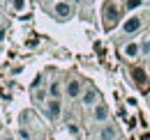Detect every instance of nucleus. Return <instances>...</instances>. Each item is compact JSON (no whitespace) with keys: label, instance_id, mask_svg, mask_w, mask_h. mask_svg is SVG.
Segmentation results:
<instances>
[{"label":"nucleus","instance_id":"nucleus-1","mask_svg":"<svg viewBox=\"0 0 150 140\" xmlns=\"http://www.w3.org/2000/svg\"><path fill=\"white\" fill-rule=\"evenodd\" d=\"M139 30H141V18L139 16H132L122 23V32H125V35H134V32H139Z\"/></svg>","mask_w":150,"mask_h":140},{"label":"nucleus","instance_id":"nucleus-2","mask_svg":"<svg viewBox=\"0 0 150 140\" xmlns=\"http://www.w3.org/2000/svg\"><path fill=\"white\" fill-rule=\"evenodd\" d=\"M81 92H83V88H81V83H79V80H69V83L65 85V94H67L69 99H79V97H81Z\"/></svg>","mask_w":150,"mask_h":140},{"label":"nucleus","instance_id":"nucleus-3","mask_svg":"<svg viewBox=\"0 0 150 140\" xmlns=\"http://www.w3.org/2000/svg\"><path fill=\"white\" fill-rule=\"evenodd\" d=\"M46 110H49V117H51V120H58V117H60V110H62V108H60V101H58V99L46 101Z\"/></svg>","mask_w":150,"mask_h":140},{"label":"nucleus","instance_id":"nucleus-4","mask_svg":"<svg viewBox=\"0 0 150 140\" xmlns=\"http://www.w3.org/2000/svg\"><path fill=\"white\" fill-rule=\"evenodd\" d=\"M106 117H109V108H106L104 104H97L95 106V120L102 122V120H106Z\"/></svg>","mask_w":150,"mask_h":140},{"label":"nucleus","instance_id":"nucleus-5","mask_svg":"<svg viewBox=\"0 0 150 140\" xmlns=\"http://www.w3.org/2000/svg\"><path fill=\"white\" fill-rule=\"evenodd\" d=\"M56 14L60 18H67L69 14H72V7H69L67 2H58V5H56Z\"/></svg>","mask_w":150,"mask_h":140},{"label":"nucleus","instance_id":"nucleus-6","mask_svg":"<svg viewBox=\"0 0 150 140\" xmlns=\"http://www.w3.org/2000/svg\"><path fill=\"white\" fill-rule=\"evenodd\" d=\"M115 138V129L113 126H104L102 133H99V140H113Z\"/></svg>","mask_w":150,"mask_h":140},{"label":"nucleus","instance_id":"nucleus-7","mask_svg":"<svg viewBox=\"0 0 150 140\" xmlns=\"http://www.w3.org/2000/svg\"><path fill=\"white\" fill-rule=\"evenodd\" d=\"M97 101V92L95 90H88L86 94H83V106H93Z\"/></svg>","mask_w":150,"mask_h":140},{"label":"nucleus","instance_id":"nucleus-8","mask_svg":"<svg viewBox=\"0 0 150 140\" xmlns=\"http://www.w3.org/2000/svg\"><path fill=\"white\" fill-rule=\"evenodd\" d=\"M139 53H141L139 44H127V46H125V55H127V57H136Z\"/></svg>","mask_w":150,"mask_h":140},{"label":"nucleus","instance_id":"nucleus-9","mask_svg":"<svg viewBox=\"0 0 150 140\" xmlns=\"http://www.w3.org/2000/svg\"><path fill=\"white\" fill-rule=\"evenodd\" d=\"M115 18H118V12H115V7H113V5H109V7H106V23L113 25V23H115Z\"/></svg>","mask_w":150,"mask_h":140},{"label":"nucleus","instance_id":"nucleus-10","mask_svg":"<svg viewBox=\"0 0 150 140\" xmlns=\"http://www.w3.org/2000/svg\"><path fill=\"white\" fill-rule=\"evenodd\" d=\"M132 78H134L136 83H143V80H146V76H143V71L139 69V67H136V69H132Z\"/></svg>","mask_w":150,"mask_h":140},{"label":"nucleus","instance_id":"nucleus-11","mask_svg":"<svg viewBox=\"0 0 150 140\" xmlns=\"http://www.w3.org/2000/svg\"><path fill=\"white\" fill-rule=\"evenodd\" d=\"M49 92H51V97H53V99H60V85H58V83H53V85L49 88Z\"/></svg>","mask_w":150,"mask_h":140},{"label":"nucleus","instance_id":"nucleus-12","mask_svg":"<svg viewBox=\"0 0 150 140\" xmlns=\"http://www.w3.org/2000/svg\"><path fill=\"white\" fill-rule=\"evenodd\" d=\"M141 7V0H127V9H136Z\"/></svg>","mask_w":150,"mask_h":140},{"label":"nucleus","instance_id":"nucleus-13","mask_svg":"<svg viewBox=\"0 0 150 140\" xmlns=\"http://www.w3.org/2000/svg\"><path fill=\"white\" fill-rule=\"evenodd\" d=\"M14 2V9H23V5H25V0H12Z\"/></svg>","mask_w":150,"mask_h":140},{"label":"nucleus","instance_id":"nucleus-14","mask_svg":"<svg viewBox=\"0 0 150 140\" xmlns=\"http://www.w3.org/2000/svg\"><path fill=\"white\" fill-rule=\"evenodd\" d=\"M19 136H21V138H23V140H30V133H28L25 129H21V131H19Z\"/></svg>","mask_w":150,"mask_h":140},{"label":"nucleus","instance_id":"nucleus-15","mask_svg":"<svg viewBox=\"0 0 150 140\" xmlns=\"http://www.w3.org/2000/svg\"><path fill=\"white\" fill-rule=\"evenodd\" d=\"M141 53H143V55H148V53H150V44H148V41L141 46Z\"/></svg>","mask_w":150,"mask_h":140},{"label":"nucleus","instance_id":"nucleus-16","mask_svg":"<svg viewBox=\"0 0 150 140\" xmlns=\"http://www.w3.org/2000/svg\"><path fill=\"white\" fill-rule=\"evenodd\" d=\"M2 39H5V30H0V41H2Z\"/></svg>","mask_w":150,"mask_h":140},{"label":"nucleus","instance_id":"nucleus-17","mask_svg":"<svg viewBox=\"0 0 150 140\" xmlns=\"http://www.w3.org/2000/svg\"><path fill=\"white\" fill-rule=\"evenodd\" d=\"M74 2H76V5H79V2H83V0H74Z\"/></svg>","mask_w":150,"mask_h":140},{"label":"nucleus","instance_id":"nucleus-18","mask_svg":"<svg viewBox=\"0 0 150 140\" xmlns=\"http://www.w3.org/2000/svg\"><path fill=\"white\" fill-rule=\"evenodd\" d=\"M2 140H14V138H2Z\"/></svg>","mask_w":150,"mask_h":140}]
</instances>
